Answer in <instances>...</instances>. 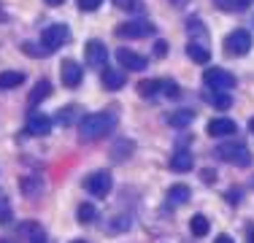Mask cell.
<instances>
[{
  "label": "cell",
  "mask_w": 254,
  "mask_h": 243,
  "mask_svg": "<svg viewBox=\"0 0 254 243\" xmlns=\"http://www.w3.org/2000/svg\"><path fill=\"white\" fill-rule=\"evenodd\" d=\"M117 111H95V114H87V117H81L78 122V138H81L84 143H92L98 141V138H106L108 132L117 127Z\"/></svg>",
  "instance_id": "1"
},
{
  "label": "cell",
  "mask_w": 254,
  "mask_h": 243,
  "mask_svg": "<svg viewBox=\"0 0 254 243\" xmlns=\"http://www.w3.org/2000/svg\"><path fill=\"white\" fill-rule=\"evenodd\" d=\"M214 154L219 157V160L230 162V165H235V168H249L252 165V151L246 149L244 143H238V141H230V143L216 146Z\"/></svg>",
  "instance_id": "2"
},
{
  "label": "cell",
  "mask_w": 254,
  "mask_h": 243,
  "mask_svg": "<svg viewBox=\"0 0 254 243\" xmlns=\"http://www.w3.org/2000/svg\"><path fill=\"white\" fill-rule=\"evenodd\" d=\"M70 41V30L68 24H49L46 30H41V46L46 49V52H57L63 44H68Z\"/></svg>",
  "instance_id": "3"
},
{
  "label": "cell",
  "mask_w": 254,
  "mask_h": 243,
  "mask_svg": "<svg viewBox=\"0 0 254 243\" xmlns=\"http://www.w3.org/2000/svg\"><path fill=\"white\" fill-rule=\"evenodd\" d=\"M84 189L95 197H108V192L114 189V176L108 170H95L84 179Z\"/></svg>",
  "instance_id": "4"
},
{
  "label": "cell",
  "mask_w": 254,
  "mask_h": 243,
  "mask_svg": "<svg viewBox=\"0 0 254 243\" xmlns=\"http://www.w3.org/2000/svg\"><path fill=\"white\" fill-rule=\"evenodd\" d=\"M225 52L230 57H246L252 52V33L249 30H233L225 38Z\"/></svg>",
  "instance_id": "5"
},
{
  "label": "cell",
  "mask_w": 254,
  "mask_h": 243,
  "mask_svg": "<svg viewBox=\"0 0 254 243\" xmlns=\"http://www.w3.org/2000/svg\"><path fill=\"white\" fill-rule=\"evenodd\" d=\"M203 84L208 89H225V92H230V89L235 87V76L225 68H205Z\"/></svg>",
  "instance_id": "6"
},
{
  "label": "cell",
  "mask_w": 254,
  "mask_h": 243,
  "mask_svg": "<svg viewBox=\"0 0 254 243\" xmlns=\"http://www.w3.org/2000/svg\"><path fill=\"white\" fill-rule=\"evenodd\" d=\"M154 33V24L146 19H132L125 22L117 27V38H127V41H138V38H146V35Z\"/></svg>",
  "instance_id": "7"
},
{
  "label": "cell",
  "mask_w": 254,
  "mask_h": 243,
  "mask_svg": "<svg viewBox=\"0 0 254 243\" xmlns=\"http://www.w3.org/2000/svg\"><path fill=\"white\" fill-rule=\"evenodd\" d=\"M84 57H87V62L92 65V68H106V62H108V49L103 41L98 38H92V41H87V46H84Z\"/></svg>",
  "instance_id": "8"
},
{
  "label": "cell",
  "mask_w": 254,
  "mask_h": 243,
  "mask_svg": "<svg viewBox=\"0 0 254 243\" xmlns=\"http://www.w3.org/2000/svg\"><path fill=\"white\" fill-rule=\"evenodd\" d=\"M205 132H208L211 138H230V135H235V132H238V124H235L233 119H227V117H216V119L208 122Z\"/></svg>",
  "instance_id": "9"
},
{
  "label": "cell",
  "mask_w": 254,
  "mask_h": 243,
  "mask_svg": "<svg viewBox=\"0 0 254 243\" xmlns=\"http://www.w3.org/2000/svg\"><path fill=\"white\" fill-rule=\"evenodd\" d=\"M117 60L127 70H146V65H149V60L143 54L132 52V49H117Z\"/></svg>",
  "instance_id": "10"
},
{
  "label": "cell",
  "mask_w": 254,
  "mask_h": 243,
  "mask_svg": "<svg viewBox=\"0 0 254 243\" xmlns=\"http://www.w3.org/2000/svg\"><path fill=\"white\" fill-rule=\"evenodd\" d=\"M81 76H84V70L76 60H63V65H60V78H63L65 87H70V89L78 87V84H81Z\"/></svg>",
  "instance_id": "11"
},
{
  "label": "cell",
  "mask_w": 254,
  "mask_h": 243,
  "mask_svg": "<svg viewBox=\"0 0 254 243\" xmlns=\"http://www.w3.org/2000/svg\"><path fill=\"white\" fill-rule=\"evenodd\" d=\"M27 132H30V135H35V138L49 135V132H52V119L46 117V114H30V119H27Z\"/></svg>",
  "instance_id": "12"
},
{
  "label": "cell",
  "mask_w": 254,
  "mask_h": 243,
  "mask_svg": "<svg viewBox=\"0 0 254 243\" xmlns=\"http://www.w3.org/2000/svg\"><path fill=\"white\" fill-rule=\"evenodd\" d=\"M192 165H195V157L190 149H176L171 154V170H176V173H187V170H192Z\"/></svg>",
  "instance_id": "13"
},
{
  "label": "cell",
  "mask_w": 254,
  "mask_h": 243,
  "mask_svg": "<svg viewBox=\"0 0 254 243\" xmlns=\"http://www.w3.org/2000/svg\"><path fill=\"white\" fill-rule=\"evenodd\" d=\"M187 200H190V186H187V184H173L171 189L165 192V203H168V205H173V208L184 205Z\"/></svg>",
  "instance_id": "14"
},
{
  "label": "cell",
  "mask_w": 254,
  "mask_h": 243,
  "mask_svg": "<svg viewBox=\"0 0 254 243\" xmlns=\"http://www.w3.org/2000/svg\"><path fill=\"white\" fill-rule=\"evenodd\" d=\"M100 81H103V87H106V89H122L125 81H127V76H125V70H119V68H106Z\"/></svg>",
  "instance_id": "15"
},
{
  "label": "cell",
  "mask_w": 254,
  "mask_h": 243,
  "mask_svg": "<svg viewBox=\"0 0 254 243\" xmlns=\"http://www.w3.org/2000/svg\"><path fill=\"white\" fill-rule=\"evenodd\" d=\"M192 122H195V111H190V108H179V111L168 114V124L176 127V130H184V127L192 124Z\"/></svg>",
  "instance_id": "16"
},
{
  "label": "cell",
  "mask_w": 254,
  "mask_h": 243,
  "mask_svg": "<svg viewBox=\"0 0 254 243\" xmlns=\"http://www.w3.org/2000/svg\"><path fill=\"white\" fill-rule=\"evenodd\" d=\"M252 3L254 0H214V5L225 14H241V11L252 8Z\"/></svg>",
  "instance_id": "17"
},
{
  "label": "cell",
  "mask_w": 254,
  "mask_h": 243,
  "mask_svg": "<svg viewBox=\"0 0 254 243\" xmlns=\"http://www.w3.org/2000/svg\"><path fill=\"white\" fill-rule=\"evenodd\" d=\"M187 57L192 60V62H197V65H208V60H211V52L205 49L203 44H197V41H192L190 46H187Z\"/></svg>",
  "instance_id": "18"
},
{
  "label": "cell",
  "mask_w": 254,
  "mask_h": 243,
  "mask_svg": "<svg viewBox=\"0 0 254 243\" xmlns=\"http://www.w3.org/2000/svg\"><path fill=\"white\" fill-rule=\"evenodd\" d=\"M49 95H52V84H49V81H46V78H44V81H38V84H35V87H33V92H30V97H27L30 108H35V106H38L41 100H46V97H49Z\"/></svg>",
  "instance_id": "19"
},
{
  "label": "cell",
  "mask_w": 254,
  "mask_h": 243,
  "mask_svg": "<svg viewBox=\"0 0 254 243\" xmlns=\"http://www.w3.org/2000/svg\"><path fill=\"white\" fill-rule=\"evenodd\" d=\"M190 233L195 235V238H205V235L211 233V224H208V219H205L203 214H195L190 219Z\"/></svg>",
  "instance_id": "20"
},
{
  "label": "cell",
  "mask_w": 254,
  "mask_h": 243,
  "mask_svg": "<svg viewBox=\"0 0 254 243\" xmlns=\"http://www.w3.org/2000/svg\"><path fill=\"white\" fill-rule=\"evenodd\" d=\"M19 186H22V192H25V197H35L41 189H44V179L41 176H25V179L19 181Z\"/></svg>",
  "instance_id": "21"
},
{
  "label": "cell",
  "mask_w": 254,
  "mask_h": 243,
  "mask_svg": "<svg viewBox=\"0 0 254 243\" xmlns=\"http://www.w3.org/2000/svg\"><path fill=\"white\" fill-rule=\"evenodd\" d=\"M132 227V219L130 216H114L106 222V233L111 235H119V233H127V230Z\"/></svg>",
  "instance_id": "22"
},
{
  "label": "cell",
  "mask_w": 254,
  "mask_h": 243,
  "mask_svg": "<svg viewBox=\"0 0 254 243\" xmlns=\"http://www.w3.org/2000/svg\"><path fill=\"white\" fill-rule=\"evenodd\" d=\"M25 81V73L22 70H3L0 73V89H14Z\"/></svg>",
  "instance_id": "23"
},
{
  "label": "cell",
  "mask_w": 254,
  "mask_h": 243,
  "mask_svg": "<svg viewBox=\"0 0 254 243\" xmlns=\"http://www.w3.org/2000/svg\"><path fill=\"white\" fill-rule=\"evenodd\" d=\"M162 92V81L160 78H143V81H138V95L141 97H154Z\"/></svg>",
  "instance_id": "24"
},
{
  "label": "cell",
  "mask_w": 254,
  "mask_h": 243,
  "mask_svg": "<svg viewBox=\"0 0 254 243\" xmlns=\"http://www.w3.org/2000/svg\"><path fill=\"white\" fill-rule=\"evenodd\" d=\"M205 100L214 108H219V111H227V108L233 106V97H230L225 89H214V95H205Z\"/></svg>",
  "instance_id": "25"
},
{
  "label": "cell",
  "mask_w": 254,
  "mask_h": 243,
  "mask_svg": "<svg viewBox=\"0 0 254 243\" xmlns=\"http://www.w3.org/2000/svg\"><path fill=\"white\" fill-rule=\"evenodd\" d=\"M119 11H127V14H143L146 11V3L143 0H111Z\"/></svg>",
  "instance_id": "26"
},
{
  "label": "cell",
  "mask_w": 254,
  "mask_h": 243,
  "mask_svg": "<svg viewBox=\"0 0 254 243\" xmlns=\"http://www.w3.org/2000/svg\"><path fill=\"white\" fill-rule=\"evenodd\" d=\"M132 149H135V143L127 141V138H122V141H119V143L111 149V157H114L117 162H122V160H127V157L132 154Z\"/></svg>",
  "instance_id": "27"
},
{
  "label": "cell",
  "mask_w": 254,
  "mask_h": 243,
  "mask_svg": "<svg viewBox=\"0 0 254 243\" xmlns=\"http://www.w3.org/2000/svg\"><path fill=\"white\" fill-rule=\"evenodd\" d=\"M78 114H81V111H78V106H65V108H60V111H57V122L63 127H70L76 122Z\"/></svg>",
  "instance_id": "28"
},
{
  "label": "cell",
  "mask_w": 254,
  "mask_h": 243,
  "mask_svg": "<svg viewBox=\"0 0 254 243\" xmlns=\"http://www.w3.org/2000/svg\"><path fill=\"white\" fill-rule=\"evenodd\" d=\"M76 216H78V222H81V224H89V222L98 219V208H95L92 203H81V205H78V211H76Z\"/></svg>",
  "instance_id": "29"
},
{
  "label": "cell",
  "mask_w": 254,
  "mask_h": 243,
  "mask_svg": "<svg viewBox=\"0 0 254 243\" xmlns=\"http://www.w3.org/2000/svg\"><path fill=\"white\" fill-rule=\"evenodd\" d=\"M11 219H14V208H11L5 192H0V224H11Z\"/></svg>",
  "instance_id": "30"
},
{
  "label": "cell",
  "mask_w": 254,
  "mask_h": 243,
  "mask_svg": "<svg viewBox=\"0 0 254 243\" xmlns=\"http://www.w3.org/2000/svg\"><path fill=\"white\" fill-rule=\"evenodd\" d=\"M162 95L176 100V97H181V87H179L176 81H162Z\"/></svg>",
  "instance_id": "31"
},
{
  "label": "cell",
  "mask_w": 254,
  "mask_h": 243,
  "mask_svg": "<svg viewBox=\"0 0 254 243\" xmlns=\"http://www.w3.org/2000/svg\"><path fill=\"white\" fill-rule=\"evenodd\" d=\"M22 52H25V54H30V57H49V52H46V49L44 46H35V44H30V41H27V44H22Z\"/></svg>",
  "instance_id": "32"
},
{
  "label": "cell",
  "mask_w": 254,
  "mask_h": 243,
  "mask_svg": "<svg viewBox=\"0 0 254 243\" xmlns=\"http://www.w3.org/2000/svg\"><path fill=\"white\" fill-rule=\"evenodd\" d=\"M187 30H190V35H200V38H205V27L200 19H190L187 22Z\"/></svg>",
  "instance_id": "33"
},
{
  "label": "cell",
  "mask_w": 254,
  "mask_h": 243,
  "mask_svg": "<svg viewBox=\"0 0 254 243\" xmlns=\"http://www.w3.org/2000/svg\"><path fill=\"white\" fill-rule=\"evenodd\" d=\"M76 3H78V8H81V11H98L103 0H76Z\"/></svg>",
  "instance_id": "34"
},
{
  "label": "cell",
  "mask_w": 254,
  "mask_h": 243,
  "mask_svg": "<svg viewBox=\"0 0 254 243\" xmlns=\"http://www.w3.org/2000/svg\"><path fill=\"white\" fill-rule=\"evenodd\" d=\"M225 197H227L230 205H238V203H241V189H227Z\"/></svg>",
  "instance_id": "35"
},
{
  "label": "cell",
  "mask_w": 254,
  "mask_h": 243,
  "mask_svg": "<svg viewBox=\"0 0 254 243\" xmlns=\"http://www.w3.org/2000/svg\"><path fill=\"white\" fill-rule=\"evenodd\" d=\"M165 54H168V44H165V41H157V44H154V57H165Z\"/></svg>",
  "instance_id": "36"
},
{
  "label": "cell",
  "mask_w": 254,
  "mask_h": 243,
  "mask_svg": "<svg viewBox=\"0 0 254 243\" xmlns=\"http://www.w3.org/2000/svg\"><path fill=\"white\" fill-rule=\"evenodd\" d=\"M30 243H52V241H49V235H44L41 230H35V233H33V241H30Z\"/></svg>",
  "instance_id": "37"
},
{
  "label": "cell",
  "mask_w": 254,
  "mask_h": 243,
  "mask_svg": "<svg viewBox=\"0 0 254 243\" xmlns=\"http://www.w3.org/2000/svg\"><path fill=\"white\" fill-rule=\"evenodd\" d=\"M203 181H205V184H214V181H216V173H214L211 168H205V170H203Z\"/></svg>",
  "instance_id": "38"
},
{
  "label": "cell",
  "mask_w": 254,
  "mask_h": 243,
  "mask_svg": "<svg viewBox=\"0 0 254 243\" xmlns=\"http://www.w3.org/2000/svg\"><path fill=\"white\" fill-rule=\"evenodd\" d=\"M214 243H235V241L230 238V235H216V238H214Z\"/></svg>",
  "instance_id": "39"
},
{
  "label": "cell",
  "mask_w": 254,
  "mask_h": 243,
  "mask_svg": "<svg viewBox=\"0 0 254 243\" xmlns=\"http://www.w3.org/2000/svg\"><path fill=\"white\" fill-rule=\"evenodd\" d=\"M171 3H173V5H176V8H184V5H187V3H190V0H171Z\"/></svg>",
  "instance_id": "40"
},
{
  "label": "cell",
  "mask_w": 254,
  "mask_h": 243,
  "mask_svg": "<svg viewBox=\"0 0 254 243\" xmlns=\"http://www.w3.org/2000/svg\"><path fill=\"white\" fill-rule=\"evenodd\" d=\"M46 3H49V5H63L65 0H46Z\"/></svg>",
  "instance_id": "41"
},
{
  "label": "cell",
  "mask_w": 254,
  "mask_h": 243,
  "mask_svg": "<svg viewBox=\"0 0 254 243\" xmlns=\"http://www.w3.org/2000/svg\"><path fill=\"white\" fill-rule=\"evenodd\" d=\"M249 132H252V135H254V117L249 119Z\"/></svg>",
  "instance_id": "42"
},
{
  "label": "cell",
  "mask_w": 254,
  "mask_h": 243,
  "mask_svg": "<svg viewBox=\"0 0 254 243\" xmlns=\"http://www.w3.org/2000/svg\"><path fill=\"white\" fill-rule=\"evenodd\" d=\"M246 243H254V233H249V241H246Z\"/></svg>",
  "instance_id": "43"
},
{
  "label": "cell",
  "mask_w": 254,
  "mask_h": 243,
  "mask_svg": "<svg viewBox=\"0 0 254 243\" xmlns=\"http://www.w3.org/2000/svg\"><path fill=\"white\" fill-rule=\"evenodd\" d=\"M0 243H16V241H8V238H3V241H0Z\"/></svg>",
  "instance_id": "44"
},
{
  "label": "cell",
  "mask_w": 254,
  "mask_h": 243,
  "mask_svg": "<svg viewBox=\"0 0 254 243\" xmlns=\"http://www.w3.org/2000/svg\"><path fill=\"white\" fill-rule=\"evenodd\" d=\"M70 243H87V241H70Z\"/></svg>",
  "instance_id": "45"
},
{
  "label": "cell",
  "mask_w": 254,
  "mask_h": 243,
  "mask_svg": "<svg viewBox=\"0 0 254 243\" xmlns=\"http://www.w3.org/2000/svg\"><path fill=\"white\" fill-rule=\"evenodd\" d=\"M252 184H254V179H252Z\"/></svg>",
  "instance_id": "46"
}]
</instances>
